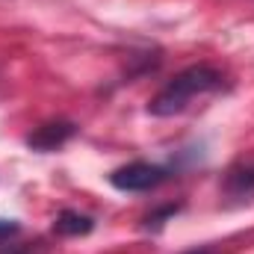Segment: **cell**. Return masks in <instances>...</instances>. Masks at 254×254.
<instances>
[{"label": "cell", "mask_w": 254, "mask_h": 254, "mask_svg": "<svg viewBox=\"0 0 254 254\" xmlns=\"http://www.w3.org/2000/svg\"><path fill=\"white\" fill-rule=\"evenodd\" d=\"M225 86V77L222 71L210 68V65H190L184 68L181 74H175L151 101H148V113L157 116V119H169V116H178L190 107L195 98L201 95H210V92H219Z\"/></svg>", "instance_id": "obj_1"}, {"label": "cell", "mask_w": 254, "mask_h": 254, "mask_svg": "<svg viewBox=\"0 0 254 254\" xmlns=\"http://www.w3.org/2000/svg\"><path fill=\"white\" fill-rule=\"evenodd\" d=\"M163 181H169V169L157 166V163H145V160L127 163L110 175V184L122 192H148L160 187Z\"/></svg>", "instance_id": "obj_2"}, {"label": "cell", "mask_w": 254, "mask_h": 254, "mask_svg": "<svg viewBox=\"0 0 254 254\" xmlns=\"http://www.w3.org/2000/svg\"><path fill=\"white\" fill-rule=\"evenodd\" d=\"M222 201L225 207H249L254 204V163H240L228 169L222 181Z\"/></svg>", "instance_id": "obj_3"}, {"label": "cell", "mask_w": 254, "mask_h": 254, "mask_svg": "<svg viewBox=\"0 0 254 254\" xmlns=\"http://www.w3.org/2000/svg\"><path fill=\"white\" fill-rule=\"evenodd\" d=\"M77 125L74 122H48V125L36 127L30 136H27V145L39 154H48V151H57L63 148L68 139H74Z\"/></svg>", "instance_id": "obj_4"}, {"label": "cell", "mask_w": 254, "mask_h": 254, "mask_svg": "<svg viewBox=\"0 0 254 254\" xmlns=\"http://www.w3.org/2000/svg\"><path fill=\"white\" fill-rule=\"evenodd\" d=\"M92 228H95V219L86 213H77V210H63L54 222V231L60 237H86V234H92Z\"/></svg>", "instance_id": "obj_5"}, {"label": "cell", "mask_w": 254, "mask_h": 254, "mask_svg": "<svg viewBox=\"0 0 254 254\" xmlns=\"http://www.w3.org/2000/svg\"><path fill=\"white\" fill-rule=\"evenodd\" d=\"M178 210H181V204H166V207L148 213V216H145V231H160V228L166 225V219H172Z\"/></svg>", "instance_id": "obj_6"}, {"label": "cell", "mask_w": 254, "mask_h": 254, "mask_svg": "<svg viewBox=\"0 0 254 254\" xmlns=\"http://www.w3.org/2000/svg\"><path fill=\"white\" fill-rule=\"evenodd\" d=\"M18 231H21V225H18L15 219H0V243L9 240V237H15Z\"/></svg>", "instance_id": "obj_7"}, {"label": "cell", "mask_w": 254, "mask_h": 254, "mask_svg": "<svg viewBox=\"0 0 254 254\" xmlns=\"http://www.w3.org/2000/svg\"><path fill=\"white\" fill-rule=\"evenodd\" d=\"M0 254H39L33 246H0Z\"/></svg>", "instance_id": "obj_8"}, {"label": "cell", "mask_w": 254, "mask_h": 254, "mask_svg": "<svg viewBox=\"0 0 254 254\" xmlns=\"http://www.w3.org/2000/svg\"><path fill=\"white\" fill-rule=\"evenodd\" d=\"M187 254H213L210 249H192V252H187Z\"/></svg>", "instance_id": "obj_9"}]
</instances>
